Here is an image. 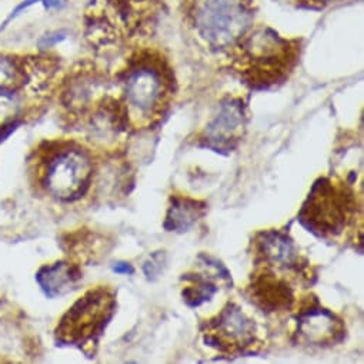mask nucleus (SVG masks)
Returning a JSON list of instances; mask_svg holds the SVG:
<instances>
[{"label":"nucleus","mask_w":364,"mask_h":364,"mask_svg":"<svg viewBox=\"0 0 364 364\" xmlns=\"http://www.w3.org/2000/svg\"><path fill=\"white\" fill-rule=\"evenodd\" d=\"M203 259L205 269L202 272L186 273L181 277L186 282L181 296H183V300L191 307H199L203 303L212 300L219 291V283L230 282V274L223 267V264L210 257L203 256Z\"/></svg>","instance_id":"nucleus-13"},{"label":"nucleus","mask_w":364,"mask_h":364,"mask_svg":"<svg viewBox=\"0 0 364 364\" xmlns=\"http://www.w3.org/2000/svg\"><path fill=\"white\" fill-rule=\"evenodd\" d=\"M296 279L264 267H255L246 294L250 303L263 313H283L296 303Z\"/></svg>","instance_id":"nucleus-10"},{"label":"nucleus","mask_w":364,"mask_h":364,"mask_svg":"<svg viewBox=\"0 0 364 364\" xmlns=\"http://www.w3.org/2000/svg\"><path fill=\"white\" fill-rule=\"evenodd\" d=\"M205 343L225 354L253 353L259 341L255 320L236 303H228L222 311L206 320L203 328Z\"/></svg>","instance_id":"nucleus-8"},{"label":"nucleus","mask_w":364,"mask_h":364,"mask_svg":"<svg viewBox=\"0 0 364 364\" xmlns=\"http://www.w3.org/2000/svg\"><path fill=\"white\" fill-rule=\"evenodd\" d=\"M246 120V106L242 99L223 100L218 114L200 134L202 146L219 153L235 150L245 134Z\"/></svg>","instance_id":"nucleus-11"},{"label":"nucleus","mask_w":364,"mask_h":364,"mask_svg":"<svg viewBox=\"0 0 364 364\" xmlns=\"http://www.w3.org/2000/svg\"><path fill=\"white\" fill-rule=\"evenodd\" d=\"M299 5H304L309 8H321L324 5H328L331 2H336V0H296Z\"/></svg>","instance_id":"nucleus-18"},{"label":"nucleus","mask_w":364,"mask_h":364,"mask_svg":"<svg viewBox=\"0 0 364 364\" xmlns=\"http://www.w3.org/2000/svg\"><path fill=\"white\" fill-rule=\"evenodd\" d=\"M208 205L202 200L186 195H171L164 219V229L167 232L185 233L189 232L206 215Z\"/></svg>","instance_id":"nucleus-14"},{"label":"nucleus","mask_w":364,"mask_h":364,"mask_svg":"<svg viewBox=\"0 0 364 364\" xmlns=\"http://www.w3.org/2000/svg\"><path fill=\"white\" fill-rule=\"evenodd\" d=\"M355 215L354 191L338 178L320 177L301 206L299 220L313 235L334 239L350 226Z\"/></svg>","instance_id":"nucleus-3"},{"label":"nucleus","mask_w":364,"mask_h":364,"mask_svg":"<svg viewBox=\"0 0 364 364\" xmlns=\"http://www.w3.org/2000/svg\"><path fill=\"white\" fill-rule=\"evenodd\" d=\"M255 267L283 273L299 282H310V263L299 255L294 242L282 230H264L253 239Z\"/></svg>","instance_id":"nucleus-9"},{"label":"nucleus","mask_w":364,"mask_h":364,"mask_svg":"<svg viewBox=\"0 0 364 364\" xmlns=\"http://www.w3.org/2000/svg\"><path fill=\"white\" fill-rule=\"evenodd\" d=\"M232 69L253 90H266L284 83L300 58V43L267 26L252 28L232 49Z\"/></svg>","instance_id":"nucleus-2"},{"label":"nucleus","mask_w":364,"mask_h":364,"mask_svg":"<svg viewBox=\"0 0 364 364\" xmlns=\"http://www.w3.org/2000/svg\"><path fill=\"white\" fill-rule=\"evenodd\" d=\"M43 4L46 8L53 9V8H60L65 5V0H43Z\"/></svg>","instance_id":"nucleus-20"},{"label":"nucleus","mask_w":364,"mask_h":364,"mask_svg":"<svg viewBox=\"0 0 364 364\" xmlns=\"http://www.w3.org/2000/svg\"><path fill=\"white\" fill-rule=\"evenodd\" d=\"M28 76V72L16 59L0 55V90L15 92Z\"/></svg>","instance_id":"nucleus-16"},{"label":"nucleus","mask_w":364,"mask_h":364,"mask_svg":"<svg viewBox=\"0 0 364 364\" xmlns=\"http://www.w3.org/2000/svg\"><path fill=\"white\" fill-rule=\"evenodd\" d=\"M80 277L82 274L76 266L58 262L53 266L43 267L38 274V282L48 296L55 297L72 290Z\"/></svg>","instance_id":"nucleus-15"},{"label":"nucleus","mask_w":364,"mask_h":364,"mask_svg":"<svg viewBox=\"0 0 364 364\" xmlns=\"http://www.w3.org/2000/svg\"><path fill=\"white\" fill-rule=\"evenodd\" d=\"M346 328L343 321L327 309H323L317 300L303 306L297 314L299 341L307 346L327 347L340 343Z\"/></svg>","instance_id":"nucleus-12"},{"label":"nucleus","mask_w":364,"mask_h":364,"mask_svg":"<svg viewBox=\"0 0 364 364\" xmlns=\"http://www.w3.org/2000/svg\"><path fill=\"white\" fill-rule=\"evenodd\" d=\"M252 0H202L193 14L199 39L213 50H230L253 28Z\"/></svg>","instance_id":"nucleus-4"},{"label":"nucleus","mask_w":364,"mask_h":364,"mask_svg":"<svg viewBox=\"0 0 364 364\" xmlns=\"http://www.w3.org/2000/svg\"><path fill=\"white\" fill-rule=\"evenodd\" d=\"M21 100L14 92L0 90V130L14 124L21 114Z\"/></svg>","instance_id":"nucleus-17"},{"label":"nucleus","mask_w":364,"mask_h":364,"mask_svg":"<svg viewBox=\"0 0 364 364\" xmlns=\"http://www.w3.org/2000/svg\"><path fill=\"white\" fill-rule=\"evenodd\" d=\"M116 310V294L106 286L89 290L63 316L58 327L60 340L73 344L96 341Z\"/></svg>","instance_id":"nucleus-6"},{"label":"nucleus","mask_w":364,"mask_h":364,"mask_svg":"<svg viewBox=\"0 0 364 364\" xmlns=\"http://www.w3.org/2000/svg\"><path fill=\"white\" fill-rule=\"evenodd\" d=\"M102 15L93 16V33L102 36L96 42L117 43L140 35L151 25L157 9V0H103Z\"/></svg>","instance_id":"nucleus-7"},{"label":"nucleus","mask_w":364,"mask_h":364,"mask_svg":"<svg viewBox=\"0 0 364 364\" xmlns=\"http://www.w3.org/2000/svg\"><path fill=\"white\" fill-rule=\"evenodd\" d=\"M176 80L167 59L156 49L134 52L120 76V102L130 132L154 127L167 113Z\"/></svg>","instance_id":"nucleus-1"},{"label":"nucleus","mask_w":364,"mask_h":364,"mask_svg":"<svg viewBox=\"0 0 364 364\" xmlns=\"http://www.w3.org/2000/svg\"><path fill=\"white\" fill-rule=\"evenodd\" d=\"M114 272L117 273H133V267L129 263H119L114 266Z\"/></svg>","instance_id":"nucleus-19"},{"label":"nucleus","mask_w":364,"mask_h":364,"mask_svg":"<svg viewBox=\"0 0 364 364\" xmlns=\"http://www.w3.org/2000/svg\"><path fill=\"white\" fill-rule=\"evenodd\" d=\"M93 177L90 153L76 143H62L45 163L43 186L58 200L73 202L89 189Z\"/></svg>","instance_id":"nucleus-5"}]
</instances>
